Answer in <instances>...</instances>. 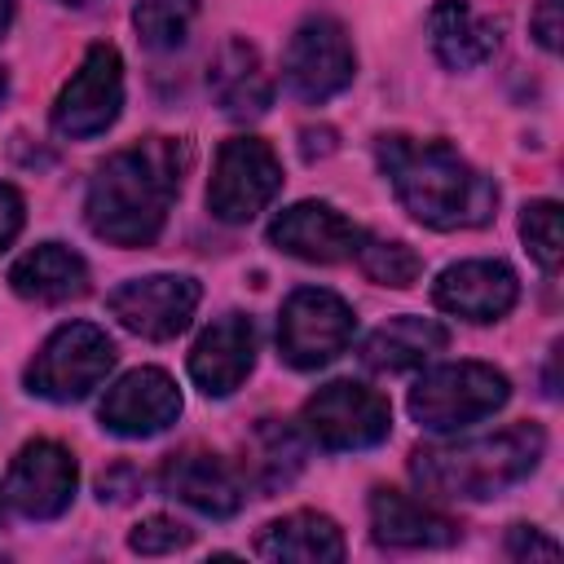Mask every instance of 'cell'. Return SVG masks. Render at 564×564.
<instances>
[{
	"label": "cell",
	"instance_id": "26",
	"mask_svg": "<svg viewBox=\"0 0 564 564\" xmlns=\"http://www.w3.org/2000/svg\"><path fill=\"white\" fill-rule=\"evenodd\" d=\"M256 454L260 458L251 463V471H256V485L260 489L286 485L300 471V463H304V445H300V436L282 419H260V427H256Z\"/></svg>",
	"mask_w": 564,
	"mask_h": 564
},
{
	"label": "cell",
	"instance_id": "2",
	"mask_svg": "<svg viewBox=\"0 0 564 564\" xmlns=\"http://www.w3.org/2000/svg\"><path fill=\"white\" fill-rule=\"evenodd\" d=\"M375 159L397 203L419 225L449 234V229H480L494 220L498 185L480 167H471L454 145L388 132L375 141Z\"/></svg>",
	"mask_w": 564,
	"mask_h": 564
},
{
	"label": "cell",
	"instance_id": "9",
	"mask_svg": "<svg viewBox=\"0 0 564 564\" xmlns=\"http://www.w3.org/2000/svg\"><path fill=\"white\" fill-rule=\"evenodd\" d=\"M123 110V57L115 44H93L79 70L53 101V132L66 141L101 137Z\"/></svg>",
	"mask_w": 564,
	"mask_h": 564
},
{
	"label": "cell",
	"instance_id": "23",
	"mask_svg": "<svg viewBox=\"0 0 564 564\" xmlns=\"http://www.w3.org/2000/svg\"><path fill=\"white\" fill-rule=\"evenodd\" d=\"M445 344H449V330H445L436 317L401 313V317H388L379 330L366 335L361 361H366V370L401 375V370H414V366H423L427 357H436Z\"/></svg>",
	"mask_w": 564,
	"mask_h": 564
},
{
	"label": "cell",
	"instance_id": "20",
	"mask_svg": "<svg viewBox=\"0 0 564 564\" xmlns=\"http://www.w3.org/2000/svg\"><path fill=\"white\" fill-rule=\"evenodd\" d=\"M251 551L273 564H335L344 560V533L322 511H291L282 520H269Z\"/></svg>",
	"mask_w": 564,
	"mask_h": 564
},
{
	"label": "cell",
	"instance_id": "19",
	"mask_svg": "<svg viewBox=\"0 0 564 564\" xmlns=\"http://www.w3.org/2000/svg\"><path fill=\"white\" fill-rule=\"evenodd\" d=\"M427 35H432V53L449 70H476L502 44V26L476 13L467 0H436L427 13Z\"/></svg>",
	"mask_w": 564,
	"mask_h": 564
},
{
	"label": "cell",
	"instance_id": "14",
	"mask_svg": "<svg viewBox=\"0 0 564 564\" xmlns=\"http://www.w3.org/2000/svg\"><path fill=\"white\" fill-rule=\"evenodd\" d=\"M159 489L212 520H229L238 516L242 498H247V480L234 471V463H225L212 449H176L163 458L159 467Z\"/></svg>",
	"mask_w": 564,
	"mask_h": 564
},
{
	"label": "cell",
	"instance_id": "7",
	"mask_svg": "<svg viewBox=\"0 0 564 564\" xmlns=\"http://www.w3.org/2000/svg\"><path fill=\"white\" fill-rule=\"evenodd\" d=\"M278 189H282V163L273 145L260 137H229L212 163L207 212L225 225H247L278 198Z\"/></svg>",
	"mask_w": 564,
	"mask_h": 564
},
{
	"label": "cell",
	"instance_id": "17",
	"mask_svg": "<svg viewBox=\"0 0 564 564\" xmlns=\"http://www.w3.org/2000/svg\"><path fill=\"white\" fill-rule=\"evenodd\" d=\"M256 366V326L242 313L216 317L189 348V379L203 397H229Z\"/></svg>",
	"mask_w": 564,
	"mask_h": 564
},
{
	"label": "cell",
	"instance_id": "33",
	"mask_svg": "<svg viewBox=\"0 0 564 564\" xmlns=\"http://www.w3.org/2000/svg\"><path fill=\"white\" fill-rule=\"evenodd\" d=\"M13 26V0H0V35Z\"/></svg>",
	"mask_w": 564,
	"mask_h": 564
},
{
	"label": "cell",
	"instance_id": "18",
	"mask_svg": "<svg viewBox=\"0 0 564 564\" xmlns=\"http://www.w3.org/2000/svg\"><path fill=\"white\" fill-rule=\"evenodd\" d=\"M370 533L379 546H401V551H432V546L458 542V524L449 516H441L436 507L401 489L370 494Z\"/></svg>",
	"mask_w": 564,
	"mask_h": 564
},
{
	"label": "cell",
	"instance_id": "11",
	"mask_svg": "<svg viewBox=\"0 0 564 564\" xmlns=\"http://www.w3.org/2000/svg\"><path fill=\"white\" fill-rule=\"evenodd\" d=\"M198 300H203V286L194 278H185V273H150V278H132V282L115 286L106 295V308L123 330L163 344V339H176L189 326Z\"/></svg>",
	"mask_w": 564,
	"mask_h": 564
},
{
	"label": "cell",
	"instance_id": "32",
	"mask_svg": "<svg viewBox=\"0 0 564 564\" xmlns=\"http://www.w3.org/2000/svg\"><path fill=\"white\" fill-rule=\"evenodd\" d=\"M529 26H533V40H538L546 53H555V48H560V0H542V4L533 9Z\"/></svg>",
	"mask_w": 564,
	"mask_h": 564
},
{
	"label": "cell",
	"instance_id": "21",
	"mask_svg": "<svg viewBox=\"0 0 564 564\" xmlns=\"http://www.w3.org/2000/svg\"><path fill=\"white\" fill-rule=\"evenodd\" d=\"M207 88H212L216 106L229 119H256L273 101L269 70H264L256 44H247V40H225L220 44V53H216V62L207 70Z\"/></svg>",
	"mask_w": 564,
	"mask_h": 564
},
{
	"label": "cell",
	"instance_id": "30",
	"mask_svg": "<svg viewBox=\"0 0 564 564\" xmlns=\"http://www.w3.org/2000/svg\"><path fill=\"white\" fill-rule=\"evenodd\" d=\"M22 225H26V203H22V194L0 181V251L22 234Z\"/></svg>",
	"mask_w": 564,
	"mask_h": 564
},
{
	"label": "cell",
	"instance_id": "13",
	"mask_svg": "<svg viewBox=\"0 0 564 564\" xmlns=\"http://www.w3.org/2000/svg\"><path fill=\"white\" fill-rule=\"evenodd\" d=\"M75 485H79V467H75L66 445H57V441H26L18 449V458L9 463L4 498L26 520H57L70 507Z\"/></svg>",
	"mask_w": 564,
	"mask_h": 564
},
{
	"label": "cell",
	"instance_id": "16",
	"mask_svg": "<svg viewBox=\"0 0 564 564\" xmlns=\"http://www.w3.org/2000/svg\"><path fill=\"white\" fill-rule=\"evenodd\" d=\"M361 229L335 212L330 203H317V198H304V203H291L286 212L273 216L269 225V242L295 260H308V264H339L352 256Z\"/></svg>",
	"mask_w": 564,
	"mask_h": 564
},
{
	"label": "cell",
	"instance_id": "25",
	"mask_svg": "<svg viewBox=\"0 0 564 564\" xmlns=\"http://www.w3.org/2000/svg\"><path fill=\"white\" fill-rule=\"evenodd\" d=\"M198 18V0H137L132 4V26L145 48L172 53L189 40V26Z\"/></svg>",
	"mask_w": 564,
	"mask_h": 564
},
{
	"label": "cell",
	"instance_id": "3",
	"mask_svg": "<svg viewBox=\"0 0 564 564\" xmlns=\"http://www.w3.org/2000/svg\"><path fill=\"white\" fill-rule=\"evenodd\" d=\"M546 454V432L538 423H511L489 436L436 441L410 454V476L423 498L436 502H485L529 480Z\"/></svg>",
	"mask_w": 564,
	"mask_h": 564
},
{
	"label": "cell",
	"instance_id": "28",
	"mask_svg": "<svg viewBox=\"0 0 564 564\" xmlns=\"http://www.w3.org/2000/svg\"><path fill=\"white\" fill-rule=\"evenodd\" d=\"M189 542H194V529L181 524V520H172V516H150V520H141V524L128 533V546H132L137 555H176V551H185Z\"/></svg>",
	"mask_w": 564,
	"mask_h": 564
},
{
	"label": "cell",
	"instance_id": "35",
	"mask_svg": "<svg viewBox=\"0 0 564 564\" xmlns=\"http://www.w3.org/2000/svg\"><path fill=\"white\" fill-rule=\"evenodd\" d=\"M62 4H88V0H62Z\"/></svg>",
	"mask_w": 564,
	"mask_h": 564
},
{
	"label": "cell",
	"instance_id": "8",
	"mask_svg": "<svg viewBox=\"0 0 564 564\" xmlns=\"http://www.w3.org/2000/svg\"><path fill=\"white\" fill-rule=\"evenodd\" d=\"M357 317L348 300H339L326 286H300L286 295L278 313V352L295 370H317L330 366L348 344H352Z\"/></svg>",
	"mask_w": 564,
	"mask_h": 564
},
{
	"label": "cell",
	"instance_id": "12",
	"mask_svg": "<svg viewBox=\"0 0 564 564\" xmlns=\"http://www.w3.org/2000/svg\"><path fill=\"white\" fill-rule=\"evenodd\" d=\"M97 419H101L106 432L128 436V441L159 436L181 419V388H176V379L167 370L137 366V370L119 375L106 388V397L97 405Z\"/></svg>",
	"mask_w": 564,
	"mask_h": 564
},
{
	"label": "cell",
	"instance_id": "5",
	"mask_svg": "<svg viewBox=\"0 0 564 564\" xmlns=\"http://www.w3.org/2000/svg\"><path fill=\"white\" fill-rule=\"evenodd\" d=\"M115 339L93 322L57 326L26 366V392L44 401H84L110 370H115Z\"/></svg>",
	"mask_w": 564,
	"mask_h": 564
},
{
	"label": "cell",
	"instance_id": "31",
	"mask_svg": "<svg viewBox=\"0 0 564 564\" xmlns=\"http://www.w3.org/2000/svg\"><path fill=\"white\" fill-rule=\"evenodd\" d=\"M132 494H141V476H137L128 463L110 467V471L97 480V498H101V502H128Z\"/></svg>",
	"mask_w": 564,
	"mask_h": 564
},
{
	"label": "cell",
	"instance_id": "15",
	"mask_svg": "<svg viewBox=\"0 0 564 564\" xmlns=\"http://www.w3.org/2000/svg\"><path fill=\"white\" fill-rule=\"evenodd\" d=\"M432 300L449 317H463V322H498V317H507L516 308L520 282H516L511 264H502V260H458V264H449L436 278Z\"/></svg>",
	"mask_w": 564,
	"mask_h": 564
},
{
	"label": "cell",
	"instance_id": "24",
	"mask_svg": "<svg viewBox=\"0 0 564 564\" xmlns=\"http://www.w3.org/2000/svg\"><path fill=\"white\" fill-rule=\"evenodd\" d=\"M352 256H357L361 273H366L370 282H379V286H397V291H405V286H414L419 273H423L419 251H414L410 242H401V238L361 234L357 247H352Z\"/></svg>",
	"mask_w": 564,
	"mask_h": 564
},
{
	"label": "cell",
	"instance_id": "1",
	"mask_svg": "<svg viewBox=\"0 0 564 564\" xmlns=\"http://www.w3.org/2000/svg\"><path fill=\"white\" fill-rule=\"evenodd\" d=\"M189 145L176 137H145L115 150L88 181L84 220L110 247H150L181 194Z\"/></svg>",
	"mask_w": 564,
	"mask_h": 564
},
{
	"label": "cell",
	"instance_id": "22",
	"mask_svg": "<svg viewBox=\"0 0 564 564\" xmlns=\"http://www.w3.org/2000/svg\"><path fill=\"white\" fill-rule=\"evenodd\" d=\"M9 286L35 304H66L88 291V264L79 251L62 247V242H40L13 260Z\"/></svg>",
	"mask_w": 564,
	"mask_h": 564
},
{
	"label": "cell",
	"instance_id": "34",
	"mask_svg": "<svg viewBox=\"0 0 564 564\" xmlns=\"http://www.w3.org/2000/svg\"><path fill=\"white\" fill-rule=\"evenodd\" d=\"M4 93H9V79H4V70H0V101H4Z\"/></svg>",
	"mask_w": 564,
	"mask_h": 564
},
{
	"label": "cell",
	"instance_id": "27",
	"mask_svg": "<svg viewBox=\"0 0 564 564\" xmlns=\"http://www.w3.org/2000/svg\"><path fill=\"white\" fill-rule=\"evenodd\" d=\"M520 238H524V251L538 260V269L555 273L560 269V256H564V238H560V203L551 198H538L520 212Z\"/></svg>",
	"mask_w": 564,
	"mask_h": 564
},
{
	"label": "cell",
	"instance_id": "6",
	"mask_svg": "<svg viewBox=\"0 0 564 564\" xmlns=\"http://www.w3.org/2000/svg\"><path fill=\"white\" fill-rule=\"evenodd\" d=\"M300 432L330 449V454H344V449H370L379 441H388L392 432V405L366 388V383H352V379H335L326 388H317L304 410H300Z\"/></svg>",
	"mask_w": 564,
	"mask_h": 564
},
{
	"label": "cell",
	"instance_id": "4",
	"mask_svg": "<svg viewBox=\"0 0 564 564\" xmlns=\"http://www.w3.org/2000/svg\"><path fill=\"white\" fill-rule=\"evenodd\" d=\"M511 397V379L485 361H445L414 379L405 405L427 432H458L498 414Z\"/></svg>",
	"mask_w": 564,
	"mask_h": 564
},
{
	"label": "cell",
	"instance_id": "29",
	"mask_svg": "<svg viewBox=\"0 0 564 564\" xmlns=\"http://www.w3.org/2000/svg\"><path fill=\"white\" fill-rule=\"evenodd\" d=\"M507 555L511 560H555L560 555V542L546 538V533H538L533 524H516L507 533Z\"/></svg>",
	"mask_w": 564,
	"mask_h": 564
},
{
	"label": "cell",
	"instance_id": "10",
	"mask_svg": "<svg viewBox=\"0 0 564 564\" xmlns=\"http://www.w3.org/2000/svg\"><path fill=\"white\" fill-rule=\"evenodd\" d=\"M357 53L335 18H304L282 53V79L300 101H326L352 84Z\"/></svg>",
	"mask_w": 564,
	"mask_h": 564
}]
</instances>
